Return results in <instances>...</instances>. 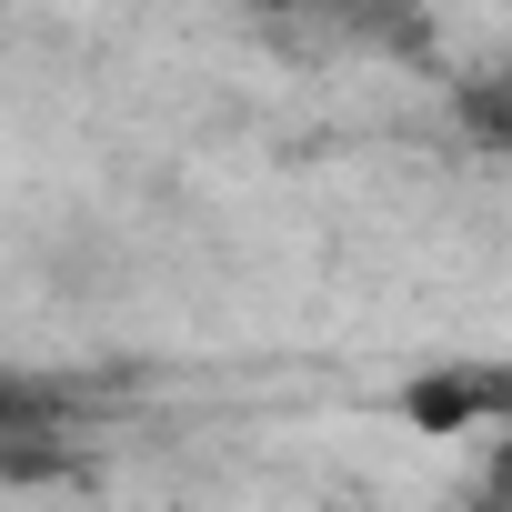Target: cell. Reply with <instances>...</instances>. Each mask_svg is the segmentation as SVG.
I'll return each mask as SVG.
<instances>
[{
  "label": "cell",
  "instance_id": "obj_1",
  "mask_svg": "<svg viewBox=\"0 0 512 512\" xmlns=\"http://www.w3.org/2000/svg\"><path fill=\"white\" fill-rule=\"evenodd\" d=\"M402 422L412 432H512V362H442L422 382H402Z\"/></svg>",
  "mask_w": 512,
  "mask_h": 512
},
{
  "label": "cell",
  "instance_id": "obj_3",
  "mask_svg": "<svg viewBox=\"0 0 512 512\" xmlns=\"http://www.w3.org/2000/svg\"><path fill=\"white\" fill-rule=\"evenodd\" d=\"M452 131H462L472 151H502V161H512V71L452 81Z\"/></svg>",
  "mask_w": 512,
  "mask_h": 512
},
{
  "label": "cell",
  "instance_id": "obj_2",
  "mask_svg": "<svg viewBox=\"0 0 512 512\" xmlns=\"http://www.w3.org/2000/svg\"><path fill=\"white\" fill-rule=\"evenodd\" d=\"M81 412H91V382L0 362V442H61V432H71Z\"/></svg>",
  "mask_w": 512,
  "mask_h": 512
}]
</instances>
